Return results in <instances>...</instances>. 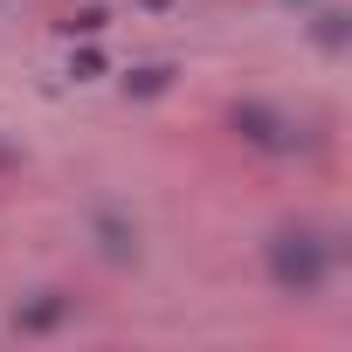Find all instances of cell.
<instances>
[{
	"mask_svg": "<svg viewBox=\"0 0 352 352\" xmlns=\"http://www.w3.org/2000/svg\"><path fill=\"white\" fill-rule=\"evenodd\" d=\"M290 8H304V0H290Z\"/></svg>",
	"mask_w": 352,
	"mask_h": 352,
	"instance_id": "obj_10",
	"label": "cell"
},
{
	"mask_svg": "<svg viewBox=\"0 0 352 352\" xmlns=\"http://www.w3.org/2000/svg\"><path fill=\"white\" fill-rule=\"evenodd\" d=\"M90 235H97L104 263H138V221H124L118 208H97L90 214Z\"/></svg>",
	"mask_w": 352,
	"mask_h": 352,
	"instance_id": "obj_3",
	"label": "cell"
},
{
	"mask_svg": "<svg viewBox=\"0 0 352 352\" xmlns=\"http://www.w3.org/2000/svg\"><path fill=\"white\" fill-rule=\"evenodd\" d=\"M69 311H76V297H63V290H42L35 304H21V311H14V331H28V338H42V331H56V324H69Z\"/></svg>",
	"mask_w": 352,
	"mask_h": 352,
	"instance_id": "obj_4",
	"label": "cell"
},
{
	"mask_svg": "<svg viewBox=\"0 0 352 352\" xmlns=\"http://www.w3.org/2000/svg\"><path fill=\"white\" fill-rule=\"evenodd\" d=\"M263 263H270V283H276L283 297H318L324 276H331V263H338V242H331L324 228H311V221H290V228L270 235Z\"/></svg>",
	"mask_w": 352,
	"mask_h": 352,
	"instance_id": "obj_1",
	"label": "cell"
},
{
	"mask_svg": "<svg viewBox=\"0 0 352 352\" xmlns=\"http://www.w3.org/2000/svg\"><path fill=\"white\" fill-rule=\"evenodd\" d=\"M63 35H104V8H76L69 21H56Z\"/></svg>",
	"mask_w": 352,
	"mask_h": 352,
	"instance_id": "obj_7",
	"label": "cell"
},
{
	"mask_svg": "<svg viewBox=\"0 0 352 352\" xmlns=\"http://www.w3.org/2000/svg\"><path fill=\"white\" fill-rule=\"evenodd\" d=\"M173 76H180V69H173V63H138V69H124V97H166L173 90Z\"/></svg>",
	"mask_w": 352,
	"mask_h": 352,
	"instance_id": "obj_5",
	"label": "cell"
},
{
	"mask_svg": "<svg viewBox=\"0 0 352 352\" xmlns=\"http://www.w3.org/2000/svg\"><path fill=\"white\" fill-rule=\"evenodd\" d=\"M69 76H76V83H97V76H104V56H97V49H76V56H69Z\"/></svg>",
	"mask_w": 352,
	"mask_h": 352,
	"instance_id": "obj_8",
	"label": "cell"
},
{
	"mask_svg": "<svg viewBox=\"0 0 352 352\" xmlns=\"http://www.w3.org/2000/svg\"><path fill=\"white\" fill-rule=\"evenodd\" d=\"M138 8H152V14H166V8H173V0H138Z\"/></svg>",
	"mask_w": 352,
	"mask_h": 352,
	"instance_id": "obj_9",
	"label": "cell"
},
{
	"mask_svg": "<svg viewBox=\"0 0 352 352\" xmlns=\"http://www.w3.org/2000/svg\"><path fill=\"white\" fill-rule=\"evenodd\" d=\"M228 124H235V138L256 145V152H297V145H318L311 131H297V124H290L283 111H270V104H235Z\"/></svg>",
	"mask_w": 352,
	"mask_h": 352,
	"instance_id": "obj_2",
	"label": "cell"
},
{
	"mask_svg": "<svg viewBox=\"0 0 352 352\" xmlns=\"http://www.w3.org/2000/svg\"><path fill=\"white\" fill-rule=\"evenodd\" d=\"M311 42H318L324 56H345V42H352V21H345L338 8H324V14L311 21Z\"/></svg>",
	"mask_w": 352,
	"mask_h": 352,
	"instance_id": "obj_6",
	"label": "cell"
}]
</instances>
